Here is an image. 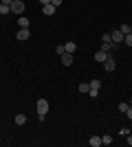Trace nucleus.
Returning a JSON list of instances; mask_svg holds the SVG:
<instances>
[{"instance_id": "obj_25", "label": "nucleus", "mask_w": 132, "mask_h": 147, "mask_svg": "<svg viewBox=\"0 0 132 147\" xmlns=\"http://www.w3.org/2000/svg\"><path fill=\"white\" fill-rule=\"evenodd\" d=\"M126 117H128V119H130V121H132V105H130V108H128V110H126Z\"/></svg>"}, {"instance_id": "obj_20", "label": "nucleus", "mask_w": 132, "mask_h": 147, "mask_svg": "<svg viewBox=\"0 0 132 147\" xmlns=\"http://www.w3.org/2000/svg\"><path fill=\"white\" fill-rule=\"evenodd\" d=\"M101 42H112V37H110V33H104V35H101Z\"/></svg>"}, {"instance_id": "obj_1", "label": "nucleus", "mask_w": 132, "mask_h": 147, "mask_svg": "<svg viewBox=\"0 0 132 147\" xmlns=\"http://www.w3.org/2000/svg\"><path fill=\"white\" fill-rule=\"evenodd\" d=\"M46 112H49V101L46 99H38V119L40 121H44Z\"/></svg>"}, {"instance_id": "obj_17", "label": "nucleus", "mask_w": 132, "mask_h": 147, "mask_svg": "<svg viewBox=\"0 0 132 147\" xmlns=\"http://www.w3.org/2000/svg\"><path fill=\"white\" fill-rule=\"evenodd\" d=\"M123 44H126V46H132V33H128V35L123 37Z\"/></svg>"}, {"instance_id": "obj_4", "label": "nucleus", "mask_w": 132, "mask_h": 147, "mask_svg": "<svg viewBox=\"0 0 132 147\" xmlns=\"http://www.w3.org/2000/svg\"><path fill=\"white\" fill-rule=\"evenodd\" d=\"M110 37H112V42L117 44V46H119V44L123 42V37H126V35H123L121 31H112V33H110Z\"/></svg>"}, {"instance_id": "obj_13", "label": "nucleus", "mask_w": 132, "mask_h": 147, "mask_svg": "<svg viewBox=\"0 0 132 147\" xmlns=\"http://www.w3.org/2000/svg\"><path fill=\"white\" fill-rule=\"evenodd\" d=\"M88 143H90L93 147H99V145H101V136H90V138H88Z\"/></svg>"}, {"instance_id": "obj_2", "label": "nucleus", "mask_w": 132, "mask_h": 147, "mask_svg": "<svg viewBox=\"0 0 132 147\" xmlns=\"http://www.w3.org/2000/svg\"><path fill=\"white\" fill-rule=\"evenodd\" d=\"M26 5L22 2V0H13L11 2V13H16V16H20V13H24Z\"/></svg>"}, {"instance_id": "obj_5", "label": "nucleus", "mask_w": 132, "mask_h": 147, "mask_svg": "<svg viewBox=\"0 0 132 147\" xmlns=\"http://www.w3.org/2000/svg\"><path fill=\"white\" fill-rule=\"evenodd\" d=\"M62 64L64 66H70V64H73V53H62Z\"/></svg>"}, {"instance_id": "obj_27", "label": "nucleus", "mask_w": 132, "mask_h": 147, "mask_svg": "<svg viewBox=\"0 0 132 147\" xmlns=\"http://www.w3.org/2000/svg\"><path fill=\"white\" fill-rule=\"evenodd\" d=\"M40 5H42V7L44 5H51V0H40Z\"/></svg>"}, {"instance_id": "obj_24", "label": "nucleus", "mask_w": 132, "mask_h": 147, "mask_svg": "<svg viewBox=\"0 0 132 147\" xmlns=\"http://www.w3.org/2000/svg\"><path fill=\"white\" fill-rule=\"evenodd\" d=\"M119 134H121V136H128V134H130V129H128V127H121Z\"/></svg>"}, {"instance_id": "obj_8", "label": "nucleus", "mask_w": 132, "mask_h": 147, "mask_svg": "<svg viewBox=\"0 0 132 147\" xmlns=\"http://www.w3.org/2000/svg\"><path fill=\"white\" fill-rule=\"evenodd\" d=\"M117 49V44L114 42H101V51H106V53H110V51Z\"/></svg>"}, {"instance_id": "obj_15", "label": "nucleus", "mask_w": 132, "mask_h": 147, "mask_svg": "<svg viewBox=\"0 0 132 147\" xmlns=\"http://www.w3.org/2000/svg\"><path fill=\"white\" fill-rule=\"evenodd\" d=\"M26 123V117L24 114H18V117H16V125H24Z\"/></svg>"}, {"instance_id": "obj_10", "label": "nucleus", "mask_w": 132, "mask_h": 147, "mask_svg": "<svg viewBox=\"0 0 132 147\" xmlns=\"http://www.w3.org/2000/svg\"><path fill=\"white\" fill-rule=\"evenodd\" d=\"M77 90L82 92V94H88V90H90V84H86V81H82V84L77 86Z\"/></svg>"}, {"instance_id": "obj_23", "label": "nucleus", "mask_w": 132, "mask_h": 147, "mask_svg": "<svg viewBox=\"0 0 132 147\" xmlns=\"http://www.w3.org/2000/svg\"><path fill=\"white\" fill-rule=\"evenodd\" d=\"M130 108V103H119V112H126Z\"/></svg>"}, {"instance_id": "obj_19", "label": "nucleus", "mask_w": 132, "mask_h": 147, "mask_svg": "<svg viewBox=\"0 0 132 147\" xmlns=\"http://www.w3.org/2000/svg\"><path fill=\"white\" fill-rule=\"evenodd\" d=\"M90 88H97V90H99V88H101V81L99 79H93V81H90Z\"/></svg>"}, {"instance_id": "obj_28", "label": "nucleus", "mask_w": 132, "mask_h": 147, "mask_svg": "<svg viewBox=\"0 0 132 147\" xmlns=\"http://www.w3.org/2000/svg\"><path fill=\"white\" fill-rule=\"evenodd\" d=\"M0 2H2V5H11L13 0H0Z\"/></svg>"}, {"instance_id": "obj_29", "label": "nucleus", "mask_w": 132, "mask_h": 147, "mask_svg": "<svg viewBox=\"0 0 132 147\" xmlns=\"http://www.w3.org/2000/svg\"><path fill=\"white\" fill-rule=\"evenodd\" d=\"M128 145H132V136L130 134H128Z\"/></svg>"}, {"instance_id": "obj_26", "label": "nucleus", "mask_w": 132, "mask_h": 147, "mask_svg": "<svg viewBox=\"0 0 132 147\" xmlns=\"http://www.w3.org/2000/svg\"><path fill=\"white\" fill-rule=\"evenodd\" d=\"M62 2H64V0H51V5H53V7H60Z\"/></svg>"}, {"instance_id": "obj_30", "label": "nucleus", "mask_w": 132, "mask_h": 147, "mask_svg": "<svg viewBox=\"0 0 132 147\" xmlns=\"http://www.w3.org/2000/svg\"><path fill=\"white\" fill-rule=\"evenodd\" d=\"M130 105H132V99H130Z\"/></svg>"}, {"instance_id": "obj_14", "label": "nucleus", "mask_w": 132, "mask_h": 147, "mask_svg": "<svg viewBox=\"0 0 132 147\" xmlns=\"http://www.w3.org/2000/svg\"><path fill=\"white\" fill-rule=\"evenodd\" d=\"M110 143H112V136H110V134H104V136H101V145H110Z\"/></svg>"}, {"instance_id": "obj_6", "label": "nucleus", "mask_w": 132, "mask_h": 147, "mask_svg": "<svg viewBox=\"0 0 132 147\" xmlns=\"http://www.w3.org/2000/svg\"><path fill=\"white\" fill-rule=\"evenodd\" d=\"M29 35H31V31H29V29H20L18 33H16L18 40H29Z\"/></svg>"}, {"instance_id": "obj_21", "label": "nucleus", "mask_w": 132, "mask_h": 147, "mask_svg": "<svg viewBox=\"0 0 132 147\" xmlns=\"http://www.w3.org/2000/svg\"><path fill=\"white\" fill-rule=\"evenodd\" d=\"M55 53H60V55L66 53V51H64V44H57V46H55Z\"/></svg>"}, {"instance_id": "obj_3", "label": "nucleus", "mask_w": 132, "mask_h": 147, "mask_svg": "<svg viewBox=\"0 0 132 147\" xmlns=\"http://www.w3.org/2000/svg\"><path fill=\"white\" fill-rule=\"evenodd\" d=\"M104 68H106V73H112L114 68H117V64H114V59H112V55H108V59L104 61Z\"/></svg>"}, {"instance_id": "obj_31", "label": "nucleus", "mask_w": 132, "mask_h": 147, "mask_svg": "<svg viewBox=\"0 0 132 147\" xmlns=\"http://www.w3.org/2000/svg\"><path fill=\"white\" fill-rule=\"evenodd\" d=\"M130 33H132V26H130Z\"/></svg>"}, {"instance_id": "obj_16", "label": "nucleus", "mask_w": 132, "mask_h": 147, "mask_svg": "<svg viewBox=\"0 0 132 147\" xmlns=\"http://www.w3.org/2000/svg\"><path fill=\"white\" fill-rule=\"evenodd\" d=\"M0 13H11V5H2L0 2Z\"/></svg>"}, {"instance_id": "obj_12", "label": "nucleus", "mask_w": 132, "mask_h": 147, "mask_svg": "<svg viewBox=\"0 0 132 147\" xmlns=\"http://www.w3.org/2000/svg\"><path fill=\"white\" fill-rule=\"evenodd\" d=\"M64 51H66V53H75V51H77V44H75V42H66Z\"/></svg>"}, {"instance_id": "obj_18", "label": "nucleus", "mask_w": 132, "mask_h": 147, "mask_svg": "<svg viewBox=\"0 0 132 147\" xmlns=\"http://www.w3.org/2000/svg\"><path fill=\"white\" fill-rule=\"evenodd\" d=\"M121 33H123V35H128V33H130V24H121Z\"/></svg>"}, {"instance_id": "obj_7", "label": "nucleus", "mask_w": 132, "mask_h": 147, "mask_svg": "<svg viewBox=\"0 0 132 147\" xmlns=\"http://www.w3.org/2000/svg\"><path fill=\"white\" fill-rule=\"evenodd\" d=\"M106 59H108V53H106V51H99V53H95V61H99V64H104Z\"/></svg>"}, {"instance_id": "obj_9", "label": "nucleus", "mask_w": 132, "mask_h": 147, "mask_svg": "<svg viewBox=\"0 0 132 147\" xmlns=\"http://www.w3.org/2000/svg\"><path fill=\"white\" fill-rule=\"evenodd\" d=\"M55 9H57V7H53V5H44V7H42L44 16H53V13H55Z\"/></svg>"}, {"instance_id": "obj_22", "label": "nucleus", "mask_w": 132, "mask_h": 147, "mask_svg": "<svg viewBox=\"0 0 132 147\" xmlns=\"http://www.w3.org/2000/svg\"><path fill=\"white\" fill-rule=\"evenodd\" d=\"M88 94H90V97H97V94H99V90H97V88H90V90H88Z\"/></svg>"}, {"instance_id": "obj_11", "label": "nucleus", "mask_w": 132, "mask_h": 147, "mask_svg": "<svg viewBox=\"0 0 132 147\" xmlns=\"http://www.w3.org/2000/svg\"><path fill=\"white\" fill-rule=\"evenodd\" d=\"M18 24H20V29H29V26H31V20L29 18H20Z\"/></svg>"}]
</instances>
